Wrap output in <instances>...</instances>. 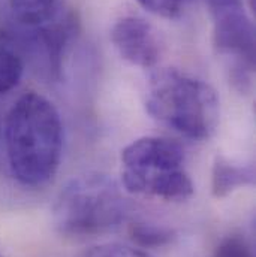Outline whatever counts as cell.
Wrapping results in <instances>:
<instances>
[{"label": "cell", "mask_w": 256, "mask_h": 257, "mask_svg": "<svg viewBox=\"0 0 256 257\" xmlns=\"http://www.w3.org/2000/svg\"><path fill=\"white\" fill-rule=\"evenodd\" d=\"M255 183V169L252 165H235L228 159L217 156L211 171V192L217 199Z\"/></svg>", "instance_id": "8"}, {"label": "cell", "mask_w": 256, "mask_h": 257, "mask_svg": "<svg viewBox=\"0 0 256 257\" xmlns=\"http://www.w3.org/2000/svg\"><path fill=\"white\" fill-rule=\"evenodd\" d=\"M5 150L20 184L45 186L57 174L63 151V124L54 103L36 91L20 96L6 117Z\"/></svg>", "instance_id": "1"}, {"label": "cell", "mask_w": 256, "mask_h": 257, "mask_svg": "<svg viewBox=\"0 0 256 257\" xmlns=\"http://www.w3.org/2000/svg\"><path fill=\"white\" fill-rule=\"evenodd\" d=\"M0 139H2V130H0Z\"/></svg>", "instance_id": "15"}, {"label": "cell", "mask_w": 256, "mask_h": 257, "mask_svg": "<svg viewBox=\"0 0 256 257\" xmlns=\"http://www.w3.org/2000/svg\"><path fill=\"white\" fill-rule=\"evenodd\" d=\"M11 12L21 27H38L56 18L62 9V0H8Z\"/></svg>", "instance_id": "9"}, {"label": "cell", "mask_w": 256, "mask_h": 257, "mask_svg": "<svg viewBox=\"0 0 256 257\" xmlns=\"http://www.w3.org/2000/svg\"><path fill=\"white\" fill-rule=\"evenodd\" d=\"M24 29V47L38 70L48 79L59 81L63 72L64 54L76 36L78 21L70 11L62 12L51 21L38 27Z\"/></svg>", "instance_id": "6"}, {"label": "cell", "mask_w": 256, "mask_h": 257, "mask_svg": "<svg viewBox=\"0 0 256 257\" xmlns=\"http://www.w3.org/2000/svg\"><path fill=\"white\" fill-rule=\"evenodd\" d=\"M111 42L130 64L153 67L160 60L162 42L157 30L139 17H123L111 29Z\"/></svg>", "instance_id": "7"}, {"label": "cell", "mask_w": 256, "mask_h": 257, "mask_svg": "<svg viewBox=\"0 0 256 257\" xmlns=\"http://www.w3.org/2000/svg\"><path fill=\"white\" fill-rule=\"evenodd\" d=\"M150 14L165 18V20H179L185 15L189 0H136Z\"/></svg>", "instance_id": "12"}, {"label": "cell", "mask_w": 256, "mask_h": 257, "mask_svg": "<svg viewBox=\"0 0 256 257\" xmlns=\"http://www.w3.org/2000/svg\"><path fill=\"white\" fill-rule=\"evenodd\" d=\"M130 239L135 242V245L141 248H160L169 245L176 233L173 229L153 224V223H135L130 226Z\"/></svg>", "instance_id": "11"}, {"label": "cell", "mask_w": 256, "mask_h": 257, "mask_svg": "<svg viewBox=\"0 0 256 257\" xmlns=\"http://www.w3.org/2000/svg\"><path fill=\"white\" fill-rule=\"evenodd\" d=\"M24 62L18 47L0 32V96L12 91L21 81Z\"/></svg>", "instance_id": "10"}, {"label": "cell", "mask_w": 256, "mask_h": 257, "mask_svg": "<svg viewBox=\"0 0 256 257\" xmlns=\"http://www.w3.org/2000/svg\"><path fill=\"white\" fill-rule=\"evenodd\" d=\"M75 257H151L148 253H145L141 248L129 247L117 242H108L90 247L81 253H78Z\"/></svg>", "instance_id": "13"}, {"label": "cell", "mask_w": 256, "mask_h": 257, "mask_svg": "<svg viewBox=\"0 0 256 257\" xmlns=\"http://www.w3.org/2000/svg\"><path fill=\"white\" fill-rule=\"evenodd\" d=\"M213 18V44L229 64L234 87L247 93L255 73V27L246 14L244 3L234 2L208 9Z\"/></svg>", "instance_id": "5"}, {"label": "cell", "mask_w": 256, "mask_h": 257, "mask_svg": "<svg viewBox=\"0 0 256 257\" xmlns=\"http://www.w3.org/2000/svg\"><path fill=\"white\" fill-rule=\"evenodd\" d=\"M213 257H255V254L249 242L241 235H232L219 244Z\"/></svg>", "instance_id": "14"}, {"label": "cell", "mask_w": 256, "mask_h": 257, "mask_svg": "<svg viewBox=\"0 0 256 257\" xmlns=\"http://www.w3.org/2000/svg\"><path fill=\"white\" fill-rule=\"evenodd\" d=\"M185 150L176 141L145 136L122 151V184L126 192L182 202L192 197L195 187L185 169Z\"/></svg>", "instance_id": "4"}, {"label": "cell", "mask_w": 256, "mask_h": 257, "mask_svg": "<svg viewBox=\"0 0 256 257\" xmlns=\"http://www.w3.org/2000/svg\"><path fill=\"white\" fill-rule=\"evenodd\" d=\"M128 212V200L114 178L87 172L62 187L53 206V221L64 238L89 239L119 230Z\"/></svg>", "instance_id": "2"}, {"label": "cell", "mask_w": 256, "mask_h": 257, "mask_svg": "<svg viewBox=\"0 0 256 257\" xmlns=\"http://www.w3.org/2000/svg\"><path fill=\"white\" fill-rule=\"evenodd\" d=\"M145 109L154 120L192 141L210 139L220 118L216 90L176 69H163L151 76Z\"/></svg>", "instance_id": "3"}]
</instances>
